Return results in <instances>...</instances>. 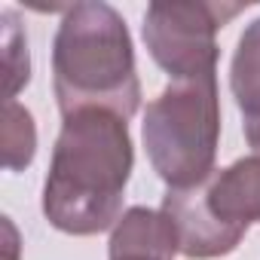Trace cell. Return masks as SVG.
Masks as SVG:
<instances>
[{"instance_id": "6da1fadb", "label": "cell", "mask_w": 260, "mask_h": 260, "mask_svg": "<svg viewBox=\"0 0 260 260\" xmlns=\"http://www.w3.org/2000/svg\"><path fill=\"white\" fill-rule=\"evenodd\" d=\"M135 150L128 122L110 110L64 116L43 184V214L68 236H95L119 220Z\"/></svg>"}, {"instance_id": "7a4b0ae2", "label": "cell", "mask_w": 260, "mask_h": 260, "mask_svg": "<svg viewBox=\"0 0 260 260\" xmlns=\"http://www.w3.org/2000/svg\"><path fill=\"white\" fill-rule=\"evenodd\" d=\"M52 86L61 116L110 110L128 119L141 104L132 37L107 4H74L52 43Z\"/></svg>"}, {"instance_id": "3957f363", "label": "cell", "mask_w": 260, "mask_h": 260, "mask_svg": "<svg viewBox=\"0 0 260 260\" xmlns=\"http://www.w3.org/2000/svg\"><path fill=\"white\" fill-rule=\"evenodd\" d=\"M220 141L217 77L169 83L144 113V147L169 190L196 187L214 175Z\"/></svg>"}, {"instance_id": "277c9868", "label": "cell", "mask_w": 260, "mask_h": 260, "mask_svg": "<svg viewBox=\"0 0 260 260\" xmlns=\"http://www.w3.org/2000/svg\"><path fill=\"white\" fill-rule=\"evenodd\" d=\"M242 10V4H150L144 13V43L172 83L217 74L214 37Z\"/></svg>"}, {"instance_id": "5b68a950", "label": "cell", "mask_w": 260, "mask_h": 260, "mask_svg": "<svg viewBox=\"0 0 260 260\" xmlns=\"http://www.w3.org/2000/svg\"><path fill=\"white\" fill-rule=\"evenodd\" d=\"M208 181V178H205ZM205 181L196 187H181L169 190L162 199V214L172 220L175 236H178V251L190 260H214L226 257L239 248L248 230L230 226L226 220L217 217V211L208 202Z\"/></svg>"}, {"instance_id": "8992f818", "label": "cell", "mask_w": 260, "mask_h": 260, "mask_svg": "<svg viewBox=\"0 0 260 260\" xmlns=\"http://www.w3.org/2000/svg\"><path fill=\"white\" fill-rule=\"evenodd\" d=\"M205 193L217 217L230 226L248 230L251 223H260V153L214 172L205 181Z\"/></svg>"}, {"instance_id": "52a82bcc", "label": "cell", "mask_w": 260, "mask_h": 260, "mask_svg": "<svg viewBox=\"0 0 260 260\" xmlns=\"http://www.w3.org/2000/svg\"><path fill=\"white\" fill-rule=\"evenodd\" d=\"M230 89L245 116V138L260 153V19L251 22L236 46L230 64Z\"/></svg>"}, {"instance_id": "ba28073f", "label": "cell", "mask_w": 260, "mask_h": 260, "mask_svg": "<svg viewBox=\"0 0 260 260\" xmlns=\"http://www.w3.org/2000/svg\"><path fill=\"white\" fill-rule=\"evenodd\" d=\"M34 153H37L34 116L19 101H7L4 107V166L10 172L28 169Z\"/></svg>"}, {"instance_id": "9c48e42d", "label": "cell", "mask_w": 260, "mask_h": 260, "mask_svg": "<svg viewBox=\"0 0 260 260\" xmlns=\"http://www.w3.org/2000/svg\"><path fill=\"white\" fill-rule=\"evenodd\" d=\"M7 31H4V49H7V101H16V92L28 83L31 64H28V40L16 28V19L7 13L4 16Z\"/></svg>"}, {"instance_id": "30bf717a", "label": "cell", "mask_w": 260, "mask_h": 260, "mask_svg": "<svg viewBox=\"0 0 260 260\" xmlns=\"http://www.w3.org/2000/svg\"><path fill=\"white\" fill-rule=\"evenodd\" d=\"M110 260H172V257L153 251H110Z\"/></svg>"}]
</instances>
